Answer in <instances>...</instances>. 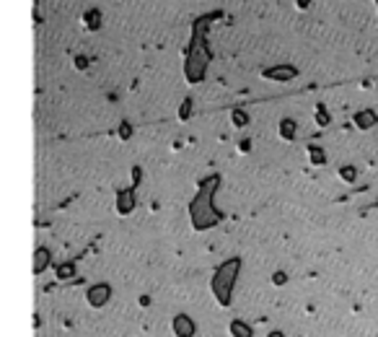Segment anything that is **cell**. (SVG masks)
Masks as SVG:
<instances>
[{
  "instance_id": "cell-3",
  "label": "cell",
  "mask_w": 378,
  "mask_h": 337,
  "mask_svg": "<svg viewBox=\"0 0 378 337\" xmlns=\"http://www.w3.org/2000/svg\"><path fill=\"white\" fill-rule=\"evenodd\" d=\"M109 299H112V288H109L106 283H96V285H91V288L86 290V301H88L94 309H101L104 304H109Z\"/></svg>"
},
{
  "instance_id": "cell-1",
  "label": "cell",
  "mask_w": 378,
  "mask_h": 337,
  "mask_svg": "<svg viewBox=\"0 0 378 337\" xmlns=\"http://www.w3.org/2000/svg\"><path fill=\"white\" fill-rule=\"evenodd\" d=\"M215 189H218V177L202 182L199 192L189 202V221H192L194 231H207V228H215L220 223V210L213 202Z\"/></svg>"
},
{
  "instance_id": "cell-11",
  "label": "cell",
  "mask_w": 378,
  "mask_h": 337,
  "mask_svg": "<svg viewBox=\"0 0 378 337\" xmlns=\"http://www.w3.org/2000/svg\"><path fill=\"white\" fill-rule=\"evenodd\" d=\"M308 158H311L316 166H324V163H326V158H324V153H321L319 148H308Z\"/></svg>"
},
{
  "instance_id": "cell-9",
  "label": "cell",
  "mask_w": 378,
  "mask_h": 337,
  "mask_svg": "<svg viewBox=\"0 0 378 337\" xmlns=\"http://www.w3.org/2000/svg\"><path fill=\"white\" fill-rule=\"evenodd\" d=\"M280 133H282V138H285V140H290L293 135H296V124H293V119H282Z\"/></svg>"
},
{
  "instance_id": "cell-8",
  "label": "cell",
  "mask_w": 378,
  "mask_h": 337,
  "mask_svg": "<svg viewBox=\"0 0 378 337\" xmlns=\"http://www.w3.org/2000/svg\"><path fill=\"white\" fill-rule=\"evenodd\" d=\"M355 122H358V128L368 130V128H373V124H375V114H373V112H360V114L355 117Z\"/></svg>"
},
{
  "instance_id": "cell-6",
  "label": "cell",
  "mask_w": 378,
  "mask_h": 337,
  "mask_svg": "<svg viewBox=\"0 0 378 337\" xmlns=\"http://www.w3.org/2000/svg\"><path fill=\"white\" fill-rule=\"evenodd\" d=\"M132 207H135V192L132 189H122L117 195V213L127 216V213H132Z\"/></svg>"
},
{
  "instance_id": "cell-5",
  "label": "cell",
  "mask_w": 378,
  "mask_h": 337,
  "mask_svg": "<svg viewBox=\"0 0 378 337\" xmlns=\"http://www.w3.org/2000/svg\"><path fill=\"white\" fill-rule=\"evenodd\" d=\"M50 262H52V251H50L47 246H39V249L34 251V260H31V270H34V275H41V272L50 267Z\"/></svg>"
},
{
  "instance_id": "cell-12",
  "label": "cell",
  "mask_w": 378,
  "mask_h": 337,
  "mask_svg": "<svg viewBox=\"0 0 378 337\" xmlns=\"http://www.w3.org/2000/svg\"><path fill=\"white\" fill-rule=\"evenodd\" d=\"M340 174H342V179H345V182H352V179H355V168H350V166H345V168H342V172H340Z\"/></svg>"
},
{
  "instance_id": "cell-2",
  "label": "cell",
  "mask_w": 378,
  "mask_h": 337,
  "mask_svg": "<svg viewBox=\"0 0 378 337\" xmlns=\"http://www.w3.org/2000/svg\"><path fill=\"white\" fill-rule=\"evenodd\" d=\"M238 270H241V260H238V257H231V260H226V262L215 270L213 280H210L213 296H215V301H218L220 306H231V299H233V285H236Z\"/></svg>"
},
{
  "instance_id": "cell-7",
  "label": "cell",
  "mask_w": 378,
  "mask_h": 337,
  "mask_svg": "<svg viewBox=\"0 0 378 337\" xmlns=\"http://www.w3.org/2000/svg\"><path fill=\"white\" fill-rule=\"evenodd\" d=\"M228 332H231V337H251V334H254V332H251V327L246 322H241V319H233L228 324Z\"/></svg>"
},
{
  "instance_id": "cell-14",
  "label": "cell",
  "mask_w": 378,
  "mask_h": 337,
  "mask_svg": "<svg viewBox=\"0 0 378 337\" xmlns=\"http://www.w3.org/2000/svg\"><path fill=\"white\" fill-rule=\"evenodd\" d=\"M267 337H285V334H282L280 329H270V332H267Z\"/></svg>"
},
{
  "instance_id": "cell-10",
  "label": "cell",
  "mask_w": 378,
  "mask_h": 337,
  "mask_svg": "<svg viewBox=\"0 0 378 337\" xmlns=\"http://www.w3.org/2000/svg\"><path fill=\"white\" fill-rule=\"evenodd\" d=\"M73 275H75V267H73L70 262H65V265L57 267V278H60V280H68V278H73Z\"/></svg>"
},
{
  "instance_id": "cell-4",
  "label": "cell",
  "mask_w": 378,
  "mask_h": 337,
  "mask_svg": "<svg viewBox=\"0 0 378 337\" xmlns=\"http://www.w3.org/2000/svg\"><path fill=\"white\" fill-rule=\"evenodd\" d=\"M171 329H174L176 337H194L197 324H194L192 317H187V314H176V317L171 319Z\"/></svg>"
},
{
  "instance_id": "cell-13",
  "label": "cell",
  "mask_w": 378,
  "mask_h": 337,
  "mask_svg": "<svg viewBox=\"0 0 378 337\" xmlns=\"http://www.w3.org/2000/svg\"><path fill=\"white\" fill-rule=\"evenodd\" d=\"M285 280H287V275H285V272H275V275H272V283H275V285H282Z\"/></svg>"
}]
</instances>
